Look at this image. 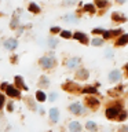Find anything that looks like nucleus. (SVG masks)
<instances>
[{
	"instance_id": "2f4dec72",
	"label": "nucleus",
	"mask_w": 128,
	"mask_h": 132,
	"mask_svg": "<svg viewBox=\"0 0 128 132\" xmlns=\"http://www.w3.org/2000/svg\"><path fill=\"white\" fill-rule=\"evenodd\" d=\"M50 32L51 33H61V28H58V26H54L50 29Z\"/></svg>"
},
{
	"instance_id": "cd10ccee",
	"label": "nucleus",
	"mask_w": 128,
	"mask_h": 132,
	"mask_svg": "<svg viewBox=\"0 0 128 132\" xmlns=\"http://www.w3.org/2000/svg\"><path fill=\"white\" fill-rule=\"evenodd\" d=\"M57 44H58V41H57L55 39H50V40H48V45H50L51 48H55Z\"/></svg>"
},
{
	"instance_id": "b1692460",
	"label": "nucleus",
	"mask_w": 128,
	"mask_h": 132,
	"mask_svg": "<svg viewBox=\"0 0 128 132\" xmlns=\"http://www.w3.org/2000/svg\"><path fill=\"white\" fill-rule=\"evenodd\" d=\"M61 37H63V39H70L72 37V33H70L69 30H61Z\"/></svg>"
},
{
	"instance_id": "4be33fe9",
	"label": "nucleus",
	"mask_w": 128,
	"mask_h": 132,
	"mask_svg": "<svg viewBox=\"0 0 128 132\" xmlns=\"http://www.w3.org/2000/svg\"><path fill=\"white\" fill-rule=\"evenodd\" d=\"M85 127H87V129H90V131H97V124L94 121H87Z\"/></svg>"
},
{
	"instance_id": "423d86ee",
	"label": "nucleus",
	"mask_w": 128,
	"mask_h": 132,
	"mask_svg": "<svg viewBox=\"0 0 128 132\" xmlns=\"http://www.w3.org/2000/svg\"><path fill=\"white\" fill-rule=\"evenodd\" d=\"M6 94H7L10 98H19V96H21L19 91L17 89L14 85H10V84H8V87L6 88Z\"/></svg>"
},
{
	"instance_id": "ddd939ff",
	"label": "nucleus",
	"mask_w": 128,
	"mask_h": 132,
	"mask_svg": "<svg viewBox=\"0 0 128 132\" xmlns=\"http://www.w3.org/2000/svg\"><path fill=\"white\" fill-rule=\"evenodd\" d=\"M88 76H90V73H88L87 69H78L77 73H76V77L78 78V80H87Z\"/></svg>"
},
{
	"instance_id": "dca6fc26",
	"label": "nucleus",
	"mask_w": 128,
	"mask_h": 132,
	"mask_svg": "<svg viewBox=\"0 0 128 132\" xmlns=\"http://www.w3.org/2000/svg\"><path fill=\"white\" fill-rule=\"evenodd\" d=\"M28 10L30 11L32 14H39V12H40V7L37 6L36 3H30V4H29V7H28Z\"/></svg>"
},
{
	"instance_id": "412c9836",
	"label": "nucleus",
	"mask_w": 128,
	"mask_h": 132,
	"mask_svg": "<svg viewBox=\"0 0 128 132\" xmlns=\"http://www.w3.org/2000/svg\"><path fill=\"white\" fill-rule=\"evenodd\" d=\"M84 11L90 12V14H94V12H95V6H94V4H85V6H84Z\"/></svg>"
},
{
	"instance_id": "f3484780",
	"label": "nucleus",
	"mask_w": 128,
	"mask_h": 132,
	"mask_svg": "<svg viewBox=\"0 0 128 132\" xmlns=\"http://www.w3.org/2000/svg\"><path fill=\"white\" fill-rule=\"evenodd\" d=\"M81 92L83 94H97L98 89L95 88V87H92V85H88V87H84V88L81 89Z\"/></svg>"
},
{
	"instance_id": "4468645a",
	"label": "nucleus",
	"mask_w": 128,
	"mask_h": 132,
	"mask_svg": "<svg viewBox=\"0 0 128 132\" xmlns=\"http://www.w3.org/2000/svg\"><path fill=\"white\" fill-rule=\"evenodd\" d=\"M69 131H70V132H81V125H80V122L72 121V122L69 124Z\"/></svg>"
},
{
	"instance_id": "f8f14e48",
	"label": "nucleus",
	"mask_w": 128,
	"mask_h": 132,
	"mask_svg": "<svg viewBox=\"0 0 128 132\" xmlns=\"http://www.w3.org/2000/svg\"><path fill=\"white\" fill-rule=\"evenodd\" d=\"M48 116H50V120H51L52 122H58V120H59V110L54 107V109L50 110Z\"/></svg>"
},
{
	"instance_id": "393cba45",
	"label": "nucleus",
	"mask_w": 128,
	"mask_h": 132,
	"mask_svg": "<svg viewBox=\"0 0 128 132\" xmlns=\"http://www.w3.org/2000/svg\"><path fill=\"white\" fill-rule=\"evenodd\" d=\"M117 117H118V121H124V120H125L127 117H128V114L125 113V111H120V113H118V116H117Z\"/></svg>"
},
{
	"instance_id": "7ed1b4c3",
	"label": "nucleus",
	"mask_w": 128,
	"mask_h": 132,
	"mask_svg": "<svg viewBox=\"0 0 128 132\" xmlns=\"http://www.w3.org/2000/svg\"><path fill=\"white\" fill-rule=\"evenodd\" d=\"M62 88H63L65 91H68V92H80V87H78L76 82H73V81H68V82H65L63 85H62Z\"/></svg>"
},
{
	"instance_id": "20e7f679",
	"label": "nucleus",
	"mask_w": 128,
	"mask_h": 132,
	"mask_svg": "<svg viewBox=\"0 0 128 132\" xmlns=\"http://www.w3.org/2000/svg\"><path fill=\"white\" fill-rule=\"evenodd\" d=\"M14 87H15L18 91H19V89H22V91H28V89H29L28 85L23 82V78L21 77V76H15V77H14Z\"/></svg>"
},
{
	"instance_id": "6ab92c4d",
	"label": "nucleus",
	"mask_w": 128,
	"mask_h": 132,
	"mask_svg": "<svg viewBox=\"0 0 128 132\" xmlns=\"http://www.w3.org/2000/svg\"><path fill=\"white\" fill-rule=\"evenodd\" d=\"M39 85L41 87V88H47V87L50 85L48 78L45 77V76H41V77H40V81H39Z\"/></svg>"
},
{
	"instance_id": "5701e85b",
	"label": "nucleus",
	"mask_w": 128,
	"mask_h": 132,
	"mask_svg": "<svg viewBox=\"0 0 128 132\" xmlns=\"http://www.w3.org/2000/svg\"><path fill=\"white\" fill-rule=\"evenodd\" d=\"M17 26H18V16L14 15V18L11 19V23H10V28L11 29H15Z\"/></svg>"
},
{
	"instance_id": "6e6552de",
	"label": "nucleus",
	"mask_w": 128,
	"mask_h": 132,
	"mask_svg": "<svg viewBox=\"0 0 128 132\" xmlns=\"http://www.w3.org/2000/svg\"><path fill=\"white\" fill-rule=\"evenodd\" d=\"M17 45H18V41L15 39H7L4 41V48L8 50V51H12V50L17 48Z\"/></svg>"
},
{
	"instance_id": "1a4fd4ad",
	"label": "nucleus",
	"mask_w": 128,
	"mask_h": 132,
	"mask_svg": "<svg viewBox=\"0 0 128 132\" xmlns=\"http://www.w3.org/2000/svg\"><path fill=\"white\" fill-rule=\"evenodd\" d=\"M73 37L76 40H78L80 43H83V44H88V37H87V35L85 33H83V32H76L73 35Z\"/></svg>"
},
{
	"instance_id": "bb28decb",
	"label": "nucleus",
	"mask_w": 128,
	"mask_h": 132,
	"mask_svg": "<svg viewBox=\"0 0 128 132\" xmlns=\"http://www.w3.org/2000/svg\"><path fill=\"white\" fill-rule=\"evenodd\" d=\"M103 44V40L102 39H94L92 40V45H95V47H99V45Z\"/></svg>"
},
{
	"instance_id": "a211bd4d",
	"label": "nucleus",
	"mask_w": 128,
	"mask_h": 132,
	"mask_svg": "<svg viewBox=\"0 0 128 132\" xmlns=\"http://www.w3.org/2000/svg\"><path fill=\"white\" fill-rule=\"evenodd\" d=\"M127 43H128V35H123L117 41H116V45H118V47H120V45H125Z\"/></svg>"
},
{
	"instance_id": "f257e3e1",
	"label": "nucleus",
	"mask_w": 128,
	"mask_h": 132,
	"mask_svg": "<svg viewBox=\"0 0 128 132\" xmlns=\"http://www.w3.org/2000/svg\"><path fill=\"white\" fill-rule=\"evenodd\" d=\"M39 63L40 66L43 69H52L54 66L57 65V59L54 58V55H44V56H41L40 58V61H39Z\"/></svg>"
},
{
	"instance_id": "f704fd0d",
	"label": "nucleus",
	"mask_w": 128,
	"mask_h": 132,
	"mask_svg": "<svg viewBox=\"0 0 128 132\" xmlns=\"http://www.w3.org/2000/svg\"><path fill=\"white\" fill-rule=\"evenodd\" d=\"M7 87H8V82H2V84H0V89H2V91H6Z\"/></svg>"
},
{
	"instance_id": "ea45409f",
	"label": "nucleus",
	"mask_w": 128,
	"mask_h": 132,
	"mask_svg": "<svg viewBox=\"0 0 128 132\" xmlns=\"http://www.w3.org/2000/svg\"><path fill=\"white\" fill-rule=\"evenodd\" d=\"M11 62H12V63H14V62H17V56H12V58H11Z\"/></svg>"
},
{
	"instance_id": "9b49d317",
	"label": "nucleus",
	"mask_w": 128,
	"mask_h": 132,
	"mask_svg": "<svg viewBox=\"0 0 128 132\" xmlns=\"http://www.w3.org/2000/svg\"><path fill=\"white\" fill-rule=\"evenodd\" d=\"M80 62H81L80 58H70V59L66 62V66H68L69 69H74V68H77V66L80 65Z\"/></svg>"
},
{
	"instance_id": "a19ab883",
	"label": "nucleus",
	"mask_w": 128,
	"mask_h": 132,
	"mask_svg": "<svg viewBox=\"0 0 128 132\" xmlns=\"http://www.w3.org/2000/svg\"><path fill=\"white\" fill-rule=\"evenodd\" d=\"M125 70H127V76H128V63L125 65Z\"/></svg>"
},
{
	"instance_id": "7c9ffc66",
	"label": "nucleus",
	"mask_w": 128,
	"mask_h": 132,
	"mask_svg": "<svg viewBox=\"0 0 128 132\" xmlns=\"http://www.w3.org/2000/svg\"><path fill=\"white\" fill-rule=\"evenodd\" d=\"M55 99H57V92H51V94L48 95V101L50 102H54Z\"/></svg>"
},
{
	"instance_id": "39448f33",
	"label": "nucleus",
	"mask_w": 128,
	"mask_h": 132,
	"mask_svg": "<svg viewBox=\"0 0 128 132\" xmlns=\"http://www.w3.org/2000/svg\"><path fill=\"white\" fill-rule=\"evenodd\" d=\"M69 110H70V113H73V114H76V116H80L84 113V107L81 106V103H72V105L69 106Z\"/></svg>"
},
{
	"instance_id": "473e14b6",
	"label": "nucleus",
	"mask_w": 128,
	"mask_h": 132,
	"mask_svg": "<svg viewBox=\"0 0 128 132\" xmlns=\"http://www.w3.org/2000/svg\"><path fill=\"white\" fill-rule=\"evenodd\" d=\"M3 106H4V95L0 94V109H3Z\"/></svg>"
},
{
	"instance_id": "4c0bfd02",
	"label": "nucleus",
	"mask_w": 128,
	"mask_h": 132,
	"mask_svg": "<svg viewBox=\"0 0 128 132\" xmlns=\"http://www.w3.org/2000/svg\"><path fill=\"white\" fill-rule=\"evenodd\" d=\"M120 132H128V125H123L120 128Z\"/></svg>"
},
{
	"instance_id": "e433bc0d",
	"label": "nucleus",
	"mask_w": 128,
	"mask_h": 132,
	"mask_svg": "<svg viewBox=\"0 0 128 132\" xmlns=\"http://www.w3.org/2000/svg\"><path fill=\"white\" fill-rule=\"evenodd\" d=\"M7 109H8V111H12V110H14V105H12V102H10V103L7 105Z\"/></svg>"
},
{
	"instance_id": "c85d7f7f",
	"label": "nucleus",
	"mask_w": 128,
	"mask_h": 132,
	"mask_svg": "<svg viewBox=\"0 0 128 132\" xmlns=\"http://www.w3.org/2000/svg\"><path fill=\"white\" fill-rule=\"evenodd\" d=\"M26 102H28V105L30 106V109L32 110H35L36 107H35V102H33V99L32 98H26Z\"/></svg>"
},
{
	"instance_id": "a878e982",
	"label": "nucleus",
	"mask_w": 128,
	"mask_h": 132,
	"mask_svg": "<svg viewBox=\"0 0 128 132\" xmlns=\"http://www.w3.org/2000/svg\"><path fill=\"white\" fill-rule=\"evenodd\" d=\"M97 6L99 8H103V7L107 6V2H106V0H97Z\"/></svg>"
},
{
	"instance_id": "c756f323",
	"label": "nucleus",
	"mask_w": 128,
	"mask_h": 132,
	"mask_svg": "<svg viewBox=\"0 0 128 132\" xmlns=\"http://www.w3.org/2000/svg\"><path fill=\"white\" fill-rule=\"evenodd\" d=\"M102 35H103V39H110L111 37V30H105Z\"/></svg>"
},
{
	"instance_id": "2eb2a0df",
	"label": "nucleus",
	"mask_w": 128,
	"mask_h": 132,
	"mask_svg": "<svg viewBox=\"0 0 128 132\" xmlns=\"http://www.w3.org/2000/svg\"><path fill=\"white\" fill-rule=\"evenodd\" d=\"M111 19L116 21V22H125V16L118 14V12H113V15H111Z\"/></svg>"
},
{
	"instance_id": "0eeeda50",
	"label": "nucleus",
	"mask_w": 128,
	"mask_h": 132,
	"mask_svg": "<svg viewBox=\"0 0 128 132\" xmlns=\"http://www.w3.org/2000/svg\"><path fill=\"white\" fill-rule=\"evenodd\" d=\"M85 103H87V106H88L90 109H92V110L98 109V106H99V101L94 96H88L85 99Z\"/></svg>"
},
{
	"instance_id": "f03ea898",
	"label": "nucleus",
	"mask_w": 128,
	"mask_h": 132,
	"mask_svg": "<svg viewBox=\"0 0 128 132\" xmlns=\"http://www.w3.org/2000/svg\"><path fill=\"white\" fill-rule=\"evenodd\" d=\"M120 111H121V106H120V105H117V106H110V107H107V109H106V117L107 118H116V117H117V116H118V113H120Z\"/></svg>"
},
{
	"instance_id": "79ce46f5",
	"label": "nucleus",
	"mask_w": 128,
	"mask_h": 132,
	"mask_svg": "<svg viewBox=\"0 0 128 132\" xmlns=\"http://www.w3.org/2000/svg\"><path fill=\"white\" fill-rule=\"evenodd\" d=\"M125 0H117V3H124Z\"/></svg>"
},
{
	"instance_id": "58836bf2",
	"label": "nucleus",
	"mask_w": 128,
	"mask_h": 132,
	"mask_svg": "<svg viewBox=\"0 0 128 132\" xmlns=\"http://www.w3.org/2000/svg\"><path fill=\"white\" fill-rule=\"evenodd\" d=\"M106 56L111 58V56H113V51H111V50H107V51H106Z\"/></svg>"
},
{
	"instance_id": "c9c22d12",
	"label": "nucleus",
	"mask_w": 128,
	"mask_h": 132,
	"mask_svg": "<svg viewBox=\"0 0 128 132\" xmlns=\"http://www.w3.org/2000/svg\"><path fill=\"white\" fill-rule=\"evenodd\" d=\"M65 19L66 21H76V16H74V15H66Z\"/></svg>"
},
{
	"instance_id": "9d476101",
	"label": "nucleus",
	"mask_w": 128,
	"mask_h": 132,
	"mask_svg": "<svg viewBox=\"0 0 128 132\" xmlns=\"http://www.w3.org/2000/svg\"><path fill=\"white\" fill-rule=\"evenodd\" d=\"M120 78H121V72L120 70H113V72L109 73V81L116 82V81H120Z\"/></svg>"
},
{
	"instance_id": "72a5a7b5",
	"label": "nucleus",
	"mask_w": 128,
	"mask_h": 132,
	"mask_svg": "<svg viewBox=\"0 0 128 132\" xmlns=\"http://www.w3.org/2000/svg\"><path fill=\"white\" fill-rule=\"evenodd\" d=\"M103 32H105L103 29H94V30H92V33H95V35H102Z\"/></svg>"
},
{
	"instance_id": "aec40b11",
	"label": "nucleus",
	"mask_w": 128,
	"mask_h": 132,
	"mask_svg": "<svg viewBox=\"0 0 128 132\" xmlns=\"http://www.w3.org/2000/svg\"><path fill=\"white\" fill-rule=\"evenodd\" d=\"M47 99V95H45L43 91H37L36 92V101L37 102H44Z\"/></svg>"
}]
</instances>
